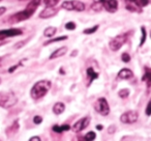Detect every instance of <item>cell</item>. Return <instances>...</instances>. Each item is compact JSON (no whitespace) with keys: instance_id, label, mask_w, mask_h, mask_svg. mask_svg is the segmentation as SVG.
<instances>
[{"instance_id":"f546056e","label":"cell","mask_w":151,"mask_h":141,"mask_svg":"<svg viewBox=\"0 0 151 141\" xmlns=\"http://www.w3.org/2000/svg\"><path fill=\"white\" fill-rule=\"evenodd\" d=\"M146 115L147 116H150L151 115V101H149L148 104H147V107H146Z\"/></svg>"},{"instance_id":"ffe728a7","label":"cell","mask_w":151,"mask_h":141,"mask_svg":"<svg viewBox=\"0 0 151 141\" xmlns=\"http://www.w3.org/2000/svg\"><path fill=\"white\" fill-rule=\"evenodd\" d=\"M87 76L90 79V81H93L96 78H99V74L94 72V69H93L92 67H89V69H87Z\"/></svg>"},{"instance_id":"7402d4cb","label":"cell","mask_w":151,"mask_h":141,"mask_svg":"<svg viewBox=\"0 0 151 141\" xmlns=\"http://www.w3.org/2000/svg\"><path fill=\"white\" fill-rule=\"evenodd\" d=\"M59 2V0H44V3L46 7H55V5H57Z\"/></svg>"},{"instance_id":"5b68a950","label":"cell","mask_w":151,"mask_h":141,"mask_svg":"<svg viewBox=\"0 0 151 141\" xmlns=\"http://www.w3.org/2000/svg\"><path fill=\"white\" fill-rule=\"evenodd\" d=\"M126 9L130 12H141V9L149 4V0H125Z\"/></svg>"},{"instance_id":"836d02e7","label":"cell","mask_w":151,"mask_h":141,"mask_svg":"<svg viewBox=\"0 0 151 141\" xmlns=\"http://www.w3.org/2000/svg\"><path fill=\"white\" fill-rule=\"evenodd\" d=\"M6 12V7H0V16H2L3 14Z\"/></svg>"},{"instance_id":"ba28073f","label":"cell","mask_w":151,"mask_h":141,"mask_svg":"<svg viewBox=\"0 0 151 141\" xmlns=\"http://www.w3.org/2000/svg\"><path fill=\"white\" fill-rule=\"evenodd\" d=\"M94 3L101 5L106 11L110 13H115L118 9L117 0H94Z\"/></svg>"},{"instance_id":"8992f818","label":"cell","mask_w":151,"mask_h":141,"mask_svg":"<svg viewBox=\"0 0 151 141\" xmlns=\"http://www.w3.org/2000/svg\"><path fill=\"white\" fill-rule=\"evenodd\" d=\"M61 7L67 11H77V12H83L85 9V4L79 0H68L64 1L61 4Z\"/></svg>"},{"instance_id":"7c38bea8","label":"cell","mask_w":151,"mask_h":141,"mask_svg":"<svg viewBox=\"0 0 151 141\" xmlns=\"http://www.w3.org/2000/svg\"><path fill=\"white\" fill-rule=\"evenodd\" d=\"M58 13V9L56 7H47L45 9H42L40 14V19H49V18L54 17L56 14Z\"/></svg>"},{"instance_id":"f35d334b","label":"cell","mask_w":151,"mask_h":141,"mask_svg":"<svg viewBox=\"0 0 151 141\" xmlns=\"http://www.w3.org/2000/svg\"><path fill=\"white\" fill-rule=\"evenodd\" d=\"M20 1H27V0H20Z\"/></svg>"},{"instance_id":"d6a6232c","label":"cell","mask_w":151,"mask_h":141,"mask_svg":"<svg viewBox=\"0 0 151 141\" xmlns=\"http://www.w3.org/2000/svg\"><path fill=\"white\" fill-rule=\"evenodd\" d=\"M19 65H20V64H16V65H14V67H12L11 69H9V73H13L16 69H18V67H19Z\"/></svg>"},{"instance_id":"1f68e13d","label":"cell","mask_w":151,"mask_h":141,"mask_svg":"<svg viewBox=\"0 0 151 141\" xmlns=\"http://www.w3.org/2000/svg\"><path fill=\"white\" fill-rule=\"evenodd\" d=\"M29 141H42V140H40V138L38 136H33L29 139Z\"/></svg>"},{"instance_id":"ac0fdd59","label":"cell","mask_w":151,"mask_h":141,"mask_svg":"<svg viewBox=\"0 0 151 141\" xmlns=\"http://www.w3.org/2000/svg\"><path fill=\"white\" fill-rule=\"evenodd\" d=\"M69 129H70V127L68 124H63V126H57L56 124V126L53 127V131L55 133H63L65 131H68Z\"/></svg>"},{"instance_id":"6da1fadb","label":"cell","mask_w":151,"mask_h":141,"mask_svg":"<svg viewBox=\"0 0 151 141\" xmlns=\"http://www.w3.org/2000/svg\"><path fill=\"white\" fill-rule=\"evenodd\" d=\"M40 1H42V0H30L28 5L26 7V9H24V11L20 12V13L16 14V15L12 16L9 21H11L12 23H18V22H22V21H25V20L29 19V18L35 13L36 9L40 7Z\"/></svg>"},{"instance_id":"2e32d148","label":"cell","mask_w":151,"mask_h":141,"mask_svg":"<svg viewBox=\"0 0 151 141\" xmlns=\"http://www.w3.org/2000/svg\"><path fill=\"white\" fill-rule=\"evenodd\" d=\"M19 121L18 120H15V121L12 124V126H9V128L6 129V135L7 136H13L16 133L19 131Z\"/></svg>"},{"instance_id":"603a6c76","label":"cell","mask_w":151,"mask_h":141,"mask_svg":"<svg viewBox=\"0 0 151 141\" xmlns=\"http://www.w3.org/2000/svg\"><path fill=\"white\" fill-rule=\"evenodd\" d=\"M118 95H119L121 99H125V98H127L128 95H129V90H128L127 88L121 89V90H119V93H118Z\"/></svg>"},{"instance_id":"d590c367","label":"cell","mask_w":151,"mask_h":141,"mask_svg":"<svg viewBox=\"0 0 151 141\" xmlns=\"http://www.w3.org/2000/svg\"><path fill=\"white\" fill-rule=\"evenodd\" d=\"M78 141H87V140L85 139V137H79V138H78Z\"/></svg>"},{"instance_id":"30bf717a","label":"cell","mask_w":151,"mask_h":141,"mask_svg":"<svg viewBox=\"0 0 151 141\" xmlns=\"http://www.w3.org/2000/svg\"><path fill=\"white\" fill-rule=\"evenodd\" d=\"M23 33L21 29H17V28H12V29H4L0 30V40H3L7 38H13V36L21 35Z\"/></svg>"},{"instance_id":"e0dca14e","label":"cell","mask_w":151,"mask_h":141,"mask_svg":"<svg viewBox=\"0 0 151 141\" xmlns=\"http://www.w3.org/2000/svg\"><path fill=\"white\" fill-rule=\"evenodd\" d=\"M64 110H65V105L63 103H61V102H58V103H56L53 106V112H54L56 115H59V114L63 113Z\"/></svg>"},{"instance_id":"484cf974","label":"cell","mask_w":151,"mask_h":141,"mask_svg":"<svg viewBox=\"0 0 151 141\" xmlns=\"http://www.w3.org/2000/svg\"><path fill=\"white\" fill-rule=\"evenodd\" d=\"M97 29H99V25H95L91 28H87V29H85L83 32H84L85 34H92V33H94Z\"/></svg>"},{"instance_id":"e575fe53","label":"cell","mask_w":151,"mask_h":141,"mask_svg":"<svg viewBox=\"0 0 151 141\" xmlns=\"http://www.w3.org/2000/svg\"><path fill=\"white\" fill-rule=\"evenodd\" d=\"M115 130H116L115 126H111L109 128V133H110V134H113V133L115 132Z\"/></svg>"},{"instance_id":"f1b7e54d","label":"cell","mask_w":151,"mask_h":141,"mask_svg":"<svg viewBox=\"0 0 151 141\" xmlns=\"http://www.w3.org/2000/svg\"><path fill=\"white\" fill-rule=\"evenodd\" d=\"M42 121V116L36 115V116H34V117H33V122H34V124H40Z\"/></svg>"},{"instance_id":"9a60e30c","label":"cell","mask_w":151,"mask_h":141,"mask_svg":"<svg viewBox=\"0 0 151 141\" xmlns=\"http://www.w3.org/2000/svg\"><path fill=\"white\" fill-rule=\"evenodd\" d=\"M67 53V47H61V48L55 50L52 54L50 55V59H55L58 58V57H61L63 55H65Z\"/></svg>"},{"instance_id":"d4e9b609","label":"cell","mask_w":151,"mask_h":141,"mask_svg":"<svg viewBox=\"0 0 151 141\" xmlns=\"http://www.w3.org/2000/svg\"><path fill=\"white\" fill-rule=\"evenodd\" d=\"M84 137L87 141H93L95 139V137H96V134L94 132H88Z\"/></svg>"},{"instance_id":"52a82bcc","label":"cell","mask_w":151,"mask_h":141,"mask_svg":"<svg viewBox=\"0 0 151 141\" xmlns=\"http://www.w3.org/2000/svg\"><path fill=\"white\" fill-rule=\"evenodd\" d=\"M94 109L96 112L101 114L103 116H106L110 113V107L107 100L105 98H99L94 104Z\"/></svg>"},{"instance_id":"4316f807","label":"cell","mask_w":151,"mask_h":141,"mask_svg":"<svg viewBox=\"0 0 151 141\" xmlns=\"http://www.w3.org/2000/svg\"><path fill=\"white\" fill-rule=\"evenodd\" d=\"M121 59L123 62H129L130 61V56L129 54H127V53H123V54L121 55Z\"/></svg>"},{"instance_id":"8fae6325","label":"cell","mask_w":151,"mask_h":141,"mask_svg":"<svg viewBox=\"0 0 151 141\" xmlns=\"http://www.w3.org/2000/svg\"><path fill=\"white\" fill-rule=\"evenodd\" d=\"M89 124H90V117H89V116L83 117L73 124V132H81V131H83L84 129H86L87 127L89 126Z\"/></svg>"},{"instance_id":"9c48e42d","label":"cell","mask_w":151,"mask_h":141,"mask_svg":"<svg viewBox=\"0 0 151 141\" xmlns=\"http://www.w3.org/2000/svg\"><path fill=\"white\" fill-rule=\"evenodd\" d=\"M139 118V114L137 111H134V110H130V111H127L125 113H123L121 116H120V120L121 122L123 124H134L138 120Z\"/></svg>"},{"instance_id":"8d00e7d4","label":"cell","mask_w":151,"mask_h":141,"mask_svg":"<svg viewBox=\"0 0 151 141\" xmlns=\"http://www.w3.org/2000/svg\"><path fill=\"white\" fill-rule=\"evenodd\" d=\"M96 129H97V130H101V129H103V126H101V124H97Z\"/></svg>"},{"instance_id":"3957f363","label":"cell","mask_w":151,"mask_h":141,"mask_svg":"<svg viewBox=\"0 0 151 141\" xmlns=\"http://www.w3.org/2000/svg\"><path fill=\"white\" fill-rule=\"evenodd\" d=\"M18 102V98L13 91H9V93H2L0 95V107L2 108H11L15 106Z\"/></svg>"},{"instance_id":"4dcf8cb0","label":"cell","mask_w":151,"mask_h":141,"mask_svg":"<svg viewBox=\"0 0 151 141\" xmlns=\"http://www.w3.org/2000/svg\"><path fill=\"white\" fill-rule=\"evenodd\" d=\"M25 43H26V42H20L19 44H16V45H15V48H16V49H20L22 46H24V45H25Z\"/></svg>"},{"instance_id":"7a4b0ae2","label":"cell","mask_w":151,"mask_h":141,"mask_svg":"<svg viewBox=\"0 0 151 141\" xmlns=\"http://www.w3.org/2000/svg\"><path fill=\"white\" fill-rule=\"evenodd\" d=\"M51 86H52V83L49 80H42L36 82L32 86L31 91H30L31 98L33 100H40L44 98L47 95V93L50 90Z\"/></svg>"},{"instance_id":"d6986e66","label":"cell","mask_w":151,"mask_h":141,"mask_svg":"<svg viewBox=\"0 0 151 141\" xmlns=\"http://www.w3.org/2000/svg\"><path fill=\"white\" fill-rule=\"evenodd\" d=\"M56 27H53V26H50V27H47L44 31V35L46 38H52L55 33H56Z\"/></svg>"},{"instance_id":"ab89813d","label":"cell","mask_w":151,"mask_h":141,"mask_svg":"<svg viewBox=\"0 0 151 141\" xmlns=\"http://www.w3.org/2000/svg\"><path fill=\"white\" fill-rule=\"evenodd\" d=\"M0 46H1V44H0Z\"/></svg>"},{"instance_id":"4fadbf2b","label":"cell","mask_w":151,"mask_h":141,"mask_svg":"<svg viewBox=\"0 0 151 141\" xmlns=\"http://www.w3.org/2000/svg\"><path fill=\"white\" fill-rule=\"evenodd\" d=\"M134 76V73L130 71L129 69H122L117 75L118 79H122V80H126V79H130Z\"/></svg>"},{"instance_id":"74e56055","label":"cell","mask_w":151,"mask_h":141,"mask_svg":"<svg viewBox=\"0 0 151 141\" xmlns=\"http://www.w3.org/2000/svg\"><path fill=\"white\" fill-rule=\"evenodd\" d=\"M1 61H2V59L0 58V65H1Z\"/></svg>"},{"instance_id":"5bb4252c","label":"cell","mask_w":151,"mask_h":141,"mask_svg":"<svg viewBox=\"0 0 151 141\" xmlns=\"http://www.w3.org/2000/svg\"><path fill=\"white\" fill-rule=\"evenodd\" d=\"M142 81L147 84V87H151V69L145 67V73L142 77Z\"/></svg>"},{"instance_id":"277c9868","label":"cell","mask_w":151,"mask_h":141,"mask_svg":"<svg viewBox=\"0 0 151 141\" xmlns=\"http://www.w3.org/2000/svg\"><path fill=\"white\" fill-rule=\"evenodd\" d=\"M128 35L126 33H122L119 35L115 36L113 40H111V42L109 43V47L112 51H118L126 42H127Z\"/></svg>"},{"instance_id":"60d3db41","label":"cell","mask_w":151,"mask_h":141,"mask_svg":"<svg viewBox=\"0 0 151 141\" xmlns=\"http://www.w3.org/2000/svg\"><path fill=\"white\" fill-rule=\"evenodd\" d=\"M0 1H1V0H0Z\"/></svg>"},{"instance_id":"44dd1931","label":"cell","mask_w":151,"mask_h":141,"mask_svg":"<svg viewBox=\"0 0 151 141\" xmlns=\"http://www.w3.org/2000/svg\"><path fill=\"white\" fill-rule=\"evenodd\" d=\"M67 40V36H59V38H53V40H50L48 42L45 43V46H48L50 44H53V43H57V42H61V40Z\"/></svg>"},{"instance_id":"83f0119b","label":"cell","mask_w":151,"mask_h":141,"mask_svg":"<svg viewBox=\"0 0 151 141\" xmlns=\"http://www.w3.org/2000/svg\"><path fill=\"white\" fill-rule=\"evenodd\" d=\"M65 28L67 30H73L76 29V24L73 22H68V23L65 24Z\"/></svg>"},{"instance_id":"cb8c5ba5","label":"cell","mask_w":151,"mask_h":141,"mask_svg":"<svg viewBox=\"0 0 151 141\" xmlns=\"http://www.w3.org/2000/svg\"><path fill=\"white\" fill-rule=\"evenodd\" d=\"M141 31H142V38H141V42H140V47H142L143 45H144L145 40H146V29H145V27L143 26V27H141Z\"/></svg>"}]
</instances>
